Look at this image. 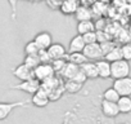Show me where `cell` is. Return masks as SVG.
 Here are the masks:
<instances>
[{"label":"cell","mask_w":131,"mask_h":124,"mask_svg":"<svg viewBox=\"0 0 131 124\" xmlns=\"http://www.w3.org/2000/svg\"><path fill=\"white\" fill-rule=\"evenodd\" d=\"M130 73H131L130 61L121 58L114 62H111V78L112 79H119V78L128 76Z\"/></svg>","instance_id":"obj_1"},{"label":"cell","mask_w":131,"mask_h":124,"mask_svg":"<svg viewBox=\"0 0 131 124\" xmlns=\"http://www.w3.org/2000/svg\"><path fill=\"white\" fill-rule=\"evenodd\" d=\"M55 75V71L50 62H41L39 66L34 69V76L39 82H45Z\"/></svg>","instance_id":"obj_2"},{"label":"cell","mask_w":131,"mask_h":124,"mask_svg":"<svg viewBox=\"0 0 131 124\" xmlns=\"http://www.w3.org/2000/svg\"><path fill=\"white\" fill-rule=\"evenodd\" d=\"M40 84H41V82L32 78V79H28V80H23V82H21L16 85H12V87H9V89H16V91L25 92L27 94H34L40 88Z\"/></svg>","instance_id":"obj_3"},{"label":"cell","mask_w":131,"mask_h":124,"mask_svg":"<svg viewBox=\"0 0 131 124\" xmlns=\"http://www.w3.org/2000/svg\"><path fill=\"white\" fill-rule=\"evenodd\" d=\"M27 103H31V100L18 101V102H0V121L5 120L17 107H23Z\"/></svg>","instance_id":"obj_4"},{"label":"cell","mask_w":131,"mask_h":124,"mask_svg":"<svg viewBox=\"0 0 131 124\" xmlns=\"http://www.w3.org/2000/svg\"><path fill=\"white\" fill-rule=\"evenodd\" d=\"M119 96H131V76H125L119 79H113L112 85Z\"/></svg>","instance_id":"obj_5"},{"label":"cell","mask_w":131,"mask_h":124,"mask_svg":"<svg viewBox=\"0 0 131 124\" xmlns=\"http://www.w3.org/2000/svg\"><path fill=\"white\" fill-rule=\"evenodd\" d=\"M84 54L88 57L89 61H98L100 58H103V50H102V45L100 43H91V44H86L84 48Z\"/></svg>","instance_id":"obj_6"},{"label":"cell","mask_w":131,"mask_h":124,"mask_svg":"<svg viewBox=\"0 0 131 124\" xmlns=\"http://www.w3.org/2000/svg\"><path fill=\"white\" fill-rule=\"evenodd\" d=\"M31 103L36 107H45L50 103L49 93L41 88H39L34 94H31Z\"/></svg>","instance_id":"obj_7"},{"label":"cell","mask_w":131,"mask_h":124,"mask_svg":"<svg viewBox=\"0 0 131 124\" xmlns=\"http://www.w3.org/2000/svg\"><path fill=\"white\" fill-rule=\"evenodd\" d=\"M12 74H13V76H16V78H17L18 80H21V82L35 78V76H34V70L30 69L26 64H23V62H22L21 65L16 66V67L12 70Z\"/></svg>","instance_id":"obj_8"},{"label":"cell","mask_w":131,"mask_h":124,"mask_svg":"<svg viewBox=\"0 0 131 124\" xmlns=\"http://www.w3.org/2000/svg\"><path fill=\"white\" fill-rule=\"evenodd\" d=\"M100 110H102V114L104 116H107V118H116V116L119 115V110H118L117 102L102 100V102H100Z\"/></svg>","instance_id":"obj_9"},{"label":"cell","mask_w":131,"mask_h":124,"mask_svg":"<svg viewBox=\"0 0 131 124\" xmlns=\"http://www.w3.org/2000/svg\"><path fill=\"white\" fill-rule=\"evenodd\" d=\"M48 53H49V57L53 59H58V58H66L68 54V50L64 48L63 44H59V43H53L48 49Z\"/></svg>","instance_id":"obj_10"},{"label":"cell","mask_w":131,"mask_h":124,"mask_svg":"<svg viewBox=\"0 0 131 124\" xmlns=\"http://www.w3.org/2000/svg\"><path fill=\"white\" fill-rule=\"evenodd\" d=\"M34 40H35V43L37 44V47L40 49H48L53 44V36L48 31H41V32L36 34Z\"/></svg>","instance_id":"obj_11"},{"label":"cell","mask_w":131,"mask_h":124,"mask_svg":"<svg viewBox=\"0 0 131 124\" xmlns=\"http://www.w3.org/2000/svg\"><path fill=\"white\" fill-rule=\"evenodd\" d=\"M81 71L86 75L88 80H93V79H96L99 78V74H98V67H96V64L95 61H86L85 64H82L80 66Z\"/></svg>","instance_id":"obj_12"},{"label":"cell","mask_w":131,"mask_h":124,"mask_svg":"<svg viewBox=\"0 0 131 124\" xmlns=\"http://www.w3.org/2000/svg\"><path fill=\"white\" fill-rule=\"evenodd\" d=\"M96 67H98V74L100 79H109L111 78V62L107 61L105 58H100L95 61Z\"/></svg>","instance_id":"obj_13"},{"label":"cell","mask_w":131,"mask_h":124,"mask_svg":"<svg viewBox=\"0 0 131 124\" xmlns=\"http://www.w3.org/2000/svg\"><path fill=\"white\" fill-rule=\"evenodd\" d=\"M86 43L84 40V36L81 34H77L75 35L71 40H70V45H68V53H72V52H82L84 48H85Z\"/></svg>","instance_id":"obj_14"},{"label":"cell","mask_w":131,"mask_h":124,"mask_svg":"<svg viewBox=\"0 0 131 124\" xmlns=\"http://www.w3.org/2000/svg\"><path fill=\"white\" fill-rule=\"evenodd\" d=\"M117 106L119 110V114L127 115L131 112V96H119L117 101Z\"/></svg>","instance_id":"obj_15"},{"label":"cell","mask_w":131,"mask_h":124,"mask_svg":"<svg viewBox=\"0 0 131 124\" xmlns=\"http://www.w3.org/2000/svg\"><path fill=\"white\" fill-rule=\"evenodd\" d=\"M80 71V66L79 65H75V64H72V62H68L67 61V65L64 66V69L62 70V73H60V75L64 78V79H73V76L77 74Z\"/></svg>","instance_id":"obj_16"},{"label":"cell","mask_w":131,"mask_h":124,"mask_svg":"<svg viewBox=\"0 0 131 124\" xmlns=\"http://www.w3.org/2000/svg\"><path fill=\"white\" fill-rule=\"evenodd\" d=\"M79 8V3L76 0H63L60 4V12L63 14H75Z\"/></svg>","instance_id":"obj_17"},{"label":"cell","mask_w":131,"mask_h":124,"mask_svg":"<svg viewBox=\"0 0 131 124\" xmlns=\"http://www.w3.org/2000/svg\"><path fill=\"white\" fill-rule=\"evenodd\" d=\"M66 59H67L68 62H72V64L75 65H79L81 66L82 64H85L88 59V57L84 54V52H72V53H68L67 57H66Z\"/></svg>","instance_id":"obj_18"},{"label":"cell","mask_w":131,"mask_h":124,"mask_svg":"<svg viewBox=\"0 0 131 124\" xmlns=\"http://www.w3.org/2000/svg\"><path fill=\"white\" fill-rule=\"evenodd\" d=\"M76 30H77V34L84 35V34H86V32L95 31L96 29H95V23H94L91 20H85V21H79Z\"/></svg>","instance_id":"obj_19"},{"label":"cell","mask_w":131,"mask_h":124,"mask_svg":"<svg viewBox=\"0 0 131 124\" xmlns=\"http://www.w3.org/2000/svg\"><path fill=\"white\" fill-rule=\"evenodd\" d=\"M84 84L76 82V80H72V79H68L67 82H66L63 84L64 87V92L66 93H70V94H76L77 92H80V89L82 88Z\"/></svg>","instance_id":"obj_20"},{"label":"cell","mask_w":131,"mask_h":124,"mask_svg":"<svg viewBox=\"0 0 131 124\" xmlns=\"http://www.w3.org/2000/svg\"><path fill=\"white\" fill-rule=\"evenodd\" d=\"M103 58H105L107 61H109V62H114V61H117V59H121L122 58V52H121V47H117V45H114L107 54H104V57Z\"/></svg>","instance_id":"obj_21"},{"label":"cell","mask_w":131,"mask_h":124,"mask_svg":"<svg viewBox=\"0 0 131 124\" xmlns=\"http://www.w3.org/2000/svg\"><path fill=\"white\" fill-rule=\"evenodd\" d=\"M23 64H26L30 69L34 70L36 66H39L41 64V61H40L39 54H26V57L23 59Z\"/></svg>","instance_id":"obj_22"},{"label":"cell","mask_w":131,"mask_h":124,"mask_svg":"<svg viewBox=\"0 0 131 124\" xmlns=\"http://www.w3.org/2000/svg\"><path fill=\"white\" fill-rule=\"evenodd\" d=\"M75 17L77 21H85V20H91V11L85 8V7H80L77 8L76 13H75Z\"/></svg>","instance_id":"obj_23"},{"label":"cell","mask_w":131,"mask_h":124,"mask_svg":"<svg viewBox=\"0 0 131 124\" xmlns=\"http://www.w3.org/2000/svg\"><path fill=\"white\" fill-rule=\"evenodd\" d=\"M103 100H107V101H112V102H117L118 98H119V94L118 92L113 88V87H109L107 88L104 92H103Z\"/></svg>","instance_id":"obj_24"},{"label":"cell","mask_w":131,"mask_h":124,"mask_svg":"<svg viewBox=\"0 0 131 124\" xmlns=\"http://www.w3.org/2000/svg\"><path fill=\"white\" fill-rule=\"evenodd\" d=\"M50 64H51L55 74H60L62 70L64 69V66L67 65V59H66V58H58V59H53Z\"/></svg>","instance_id":"obj_25"},{"label":"cell","mask_w":131,"mask_h":124,"mask_svg":"<svg viewBox=\"0 0 131 124\" xmlns=\"http://www.w3.org/2000/svg\"><path fill=\"white\" fill-rule=\"evenodd\" d=\"M39 52H40V48L37 47L35 40H31L25 45V54H39Z\"/></svg>","instance_id":"obj_26"},{"label":"cell","mask_w":131,"mask_h":124,"mask_svg":"<svg viewBox=\"0 0 131 124\" xmlns=\"http://www.w3.org/2000/svg\"><path fill=\"white\" fill-rule=\"evenodd\" d=\"M122 58L126 61H131V43H126L121 47Z\"/></svg>","instance_id":"obj_27"},{"label":"cell","mask_w":131,"mask_h":124,"mask_svg":"<svg viewBox=\"0 0 131 124\" xmlns=\"http://www.w3.org/2000/svg\"><path fill=\"white\" fill-rule=\"evenodd\" d=\"M84 36V40L86 44H91V43H96L98 41V35H96V30L95 31H90V32H86L82 35Z\"/></svg>","instance_id":"obj_28"},{"label":"cell","mask_w":131,"mask_h":124,"mask_svg":"<svg viewBox=\"0 0 131 124\" xmlns=\"http://www.w3.org/2000/svg\"><path fill=\"white\" fill-rule=\"evenodd\" d=\"M100 45H102V50H103V57H104V54H107L116 44L113 43V41H111V40H108V41H104V43H100Z\"/></svg>","instance_id":"obj_29"},{"label":"cell","mask_w":131,"mask_h":124,"mask_svg":"<svg viewBox=\"0 0 131 124\" xmlns=\"http://www.w3.org/2000/svg\"><path fill=\"white\" fill-rule=\"evenodd\" d=\"M8 3L12 9V20H17V5H18V0H8Z\"/></svg>","instance_id":"obj_30"},{"label":"cell","mask_w":131,"mask_h":124,"mask_svg":"<svg viewBox=\"0 0 131 124\" xmlns=\"http://www.w3.org/2000/svg\"><path fill=\"white\" fill-rule=\"evenodd\" d=\"M62 124H68V120H67V119H64V120H63V123H62Z\"/></svg>","instance_id":"obj_31"},{"label":"cell","mask_w":131,"mask_h":124,"mask_svg":"<svg viewBox=\"0 0 131 124\" xmlns=\"http://www.w3.org/2000/svg\"><path fill=\"white\" fill-rule=\"evenodd\" d=\"M121 124H127V123H121Z\"/></svg>","instance_id":"obj_32"}]
</instances>
